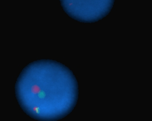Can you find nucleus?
Segmentation results:
<instances>
[{
    "mask_svg": "<svg viewBox=\"0 0 152 121\" xmlns=\"http://www.w3.org/2000/svg\"><path fill=\"white\" fill-rule=\"evenodd\" d=\"M15 90L22 111L37 121L62 119L72 112L78 100V83L73 72L51 59L27 65L17 79Z\"/></svg>",
    "mask_w": 152,
    "mask_h": 121,
    "instance_id": "1",
    "label": "nucleus"
},
{
    "mask_svg": "<svg viewBox=\"0 0 152 121\" xmlns=\"http://www.w3.org/2000/svg\"><path fill=\"white\" fill-rule=\"evenodd\" d=\"M69 17L83 23H94L107 17L115 0H59Z\"/></svg>",
    "mask_w": 152,
    "mask_h": 121,
    "instance_id": "2",
    "label": "nucleus"
}]
</instances>
